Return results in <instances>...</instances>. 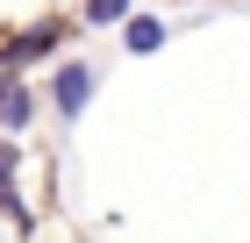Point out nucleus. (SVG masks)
<instances>
[{
    "label": "nucleus",
    "instance_id": "2",
    "mask_svg": "<svg viewBox=\"0 0 250 243\" xmlns=\"http://www.w3.org/2000/svg\"><path fill=\"white\" fill-rule=\"evenodd\" d=\"M58 36H64L58 22H36V29H21V36L7 43V50H0V72H21L29 57H43V50H50V43H58Z\"/></svg>",
    "mask_w": 250,
    "mask_h": 243
},
{
    "label": "nucleus",
    "instance_id": "6",
    "mask_svg": "<svg viewBox=\"0 0 250 243\" xmlns=\"http://www.w3.org/2000/svg\"><path fill=\"white\" fill-rule=\"evenodd\" d=\"M86 22H93V29L100 22H129V0H86Z\"/></svg>",
    "mask_w": 250,
    "mask_h": 243
},
{
    "label": "nucleus",
    "instance_id": "1",
    "mask_svg": "<svg viewBox=\"0 0 250 243\" xmlns=\"http://www.w3.org/2000/svg\"><path fill=\"white\" fill-rule=\"evenodd\" d=\"M93 65H86V57H64L58 65V79H50V108H58V122H79V114H86V100H93Z\"/></svg>",
    "mask_w": 250,
    "mask_h": 243
},
{
    "label": "nucleus",
    "instance_id": "4",
    "mask_svg": "<svg viewBox=\"0 0 250 243\" xmlns=\"http://www.w3.org/2000/svg\"><path fill=\"white\" fill-rule=\"evenodd\" d=\"M122 43H129L136 57H150V50H165V22H157V15H129V29H122Z\"/></svg>",
    "mask_w": 250,
    "mask_h": 243
},
{
    "label": "nucleus",
    "instance_id": "5",
    "mask_svg": "<svg viewBox=\"0 0 250 243\" xmlns=\"http://www.w3.org/2000/svg\"><path fill=\"white\" fill-rule=\"evenodd\" d=\"M7 172H15V150H0V207H7L15 222H29V207L15 200V186H7Z\"/></svg>",
    "mask_w": 250,
    "mask_h": 243
},
{
    "label": "nucleus",
    "instance_id": "3",
    "mask_svg": "<svg viewBox=\"0 0 250 243\" xmlns=\"http://www.w3.org/2000/svg\"><path fill=\"white\" fill-rule=\"evenodd\" d=\"M29 114H36V100H29L21 72H0V129H29Z\"/></svg>",
    "mask_w": 250,
    "mask_h": 243
}]
</instances>
